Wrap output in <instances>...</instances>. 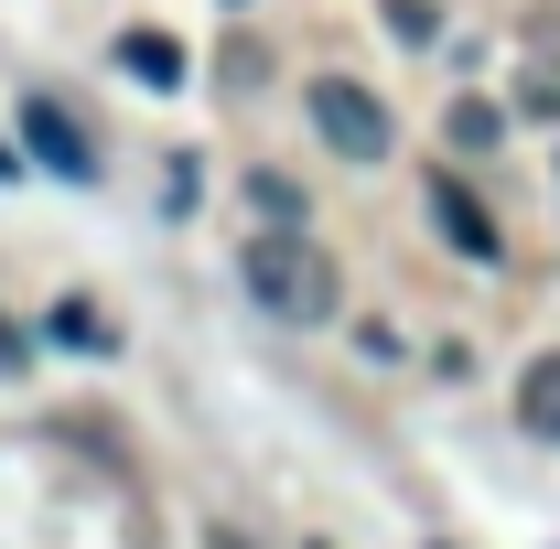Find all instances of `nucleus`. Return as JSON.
Segmentation results:
<instances>
[{
	"mask_svg": "<svg viewBox=\"0 0 560 549\" xmlns=\"http://www.w3.org/2000/svg\"><path fill=\"white\" fill-rule=\"evenodd\" d=\"M22 140H33V162H55L66 184H97V140L75 130L55 97H33V108H22Z\"/></svg>",
	"mask_w": 560,
	"mask_h": 549,
	"instance_id": "3",
	"label": "nucleus"
},
{
	"mask_svg": "<svg viewBox=\"0 0 560 549\" xmlns=\"http://www.w3.org/2000/svg\"><path fill=\"white\" fill-rule=\"evenodd\" d=\"M206 549H259V539H237V528H206Z\"/></svg>",
	"mask_w": 560,
	"mask_h": 549,
	"instance_id": "12",
	"label": "nucleus"
},
{
	"mask_svg": "<svg viewBox=\"0 0 560 549\" xmlns=\"http://www.w3.org/2000/svg\"><path fill=\"white\" fill-rule=\"evenodd\" d=\"M528 108H539V119H560V66H528Z\"/></svg>",
	"mask_w": 560,
	"mask_h": 549,
	"instance_id": "10",
	"label": "nucleus"
},
{
	"mask_svg": "<svg viewBox=\"0 0 560 549\" xmlns=\"http://www.w3.org/2000/svg\"><path fill=\"white\" fill-rule=\"evenodd\" d=\"M0 173H11V151H0Z\"/></svg>",
	"mask_w": 560,
	"mask_h": 549,
	"instance_id": "13",
	"label": "nucleus"
},
{
	"mask_svg": "<svg viewBox=\"0 0 560 549\" xmlns=\"http://www.w3.org/2000/svg\"><path fill=\"white\" fill-rule=\"evenodd\" d=\"M248 195H259V206H270V226H302V195H291V184H280V173H259V184H248Z\"/></svg>",
	"mask_w": 560,
	"mask_h": 549,
	"instance_id": "9",
	"label": "nucleus"
},
{
	"mask_svg": "<svg viewBox=\"0 0 560 549\" xmlns=\"http://www.w3.org/2000/svg\"><path fill=\"white\" fill-rule=\"evenodd\" d=\"M453 140H464V151H486V140H495V108H486V97H464V108H453Z\"/></svg>",
	"mask_w": 560,
	"mask_h": 549,
	"instance_id": "8",
	"label": "nucleus"
},
{
	"mask_svg": "<svg viewBox=\"0 0 560 549\" xmlns=\"http://www.w3.org/2000/svg\"><path fill=\"white\" fill-rule=\"evenodd\" d=\"M313 130H324V151H346V162H388V108L355 75H324L313 86Z\"/></svg>",
	"mask_w": 560,
	"mask_h": 549,
	"instance_id": "2",
	"label": "nucleus"
},
{
	"mask_svg": "<svg viewBox=\"0 0 560 549\" xmlns=\"http://www.w3.org/2000/svg\"><path fill=\"white\" fill-rule=\"evenodd\" d=\"M22 366H33V344H22V324H11V313H0V377H22Z\"/></svg>",
	"mask_w": 560,
	"mask_h": 549,
	"instance_id": "11",
	"label": "nucleus"
},
{
	"mask_svg": "<svg viewBox=\"0 0 560 549\" xmlns=\"http://www.w3.org/2000/svg\"><path fill=\"white\" fill-rule=\"evenodd\" d=\"M237 280L270 302L280 324H324V313H335V259H324L302 226H270V237H248V248H237Z\"/></svg>",
	"mask_w": 560,
	"mask_h": 549,
	"instance_id": "1",
	"label": "nucleus"
},
{
	"mask_svg": "<svg viewBox=\"0 0 560 549\" xmlns=\"http://www.w3.org/2000/svg\"><path fill=\"white\" fill-rule=\"evenodd\" d=\"M431 226H442L464 259H495V248H506V237H495V215L475 206V184H453V173H431Z\"/></svg>",
	"mask_w": 560,
	"mask_h": 549,
	"instance_id": "4",
	"label": "nucleus"
},
{
	"mask_svg": "<svg viewBox=\"0 0 560 549\" xmlns=\"http://www.w3.org/2000/svg\"><path fill=\"white\" fill-rule=\"evenodd\" d=\"M388 33H399V44H431L442 22H431V0H388Z\"/></svg>",
	"mask_w": 560,
	"mask_h": 549,
	"instance_id": "7",
	"label": "nucleus"
},
{
	"mask_svg": "<svg viewBox=\"0 0 560 549\" xmlns=\"http://www.w3.org/2000/svg\"><path fill=\"white\" fill-rule=\"evenodd\" d=\"M517 420H528L539 442H560V355H539V366L517 377Z\"/></svg>",
	"mask_w": 560,
	"mask_h": 549,
	"instance_id": "5",
	"label": "nucleus"
},
{
	"mask_svg": "<svg viewBox=\"0 0 560 549\" xmlns=\"http://www.w3.org/2000/svg\"><path fill=\"white\" fill-rule=\"evenodd\" d=\"M119 66L151 75V86H173V75H184V55H173V33H119Z\"/></svg>",
	"mask_w": 560,
	"mask_h": 549,
	"instance_id": "6",
	"label": "nucleus"
}]
</instances>
